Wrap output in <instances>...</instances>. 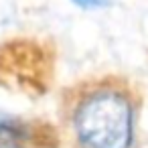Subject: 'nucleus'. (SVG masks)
Segmentation results:
<instances>
[{"label": "nucleus", "mask_w": 148, "mask_h": 148, "mask_svg": "<svg viewBox=\"0 0 148 148\" xmlns=\"http://www.w3.org/2000/svg\"><path fill=\"white\" fill-rule=\"evenodd\" d=\"M140 97L118 75L85 81L73 91L69 128L79 148H132Z\"/></svg>", "instance_id": "f257e3e1"}, {"label": "nucleus", "mask_w": 148, "mask_h": 148, "mask_svg": "<svg viewBox=\"0 0 148 148\" xmlns=\"http://www.w3.org/2000/svg\"><path fill=\"white\" fill-rule=\"evenodd\" d=\"M51 55L31 39L8 41L0 47V83L27 93H43L49 89Z\"/></svg>", "instance_id": "f03ea898"}, {"label": "nucleus", "mask_w": 148, "mask_h": 148, "mask_svg": "<svg viewBox=\"0 0 148 148\" xmlns=\"http://www.w3.org/2000/svg\"><path fill=\"white\" fill-rule=\"evenodd\" d=\"M27 138V126L0 112V148H18Z\"/></svg>", "instance_id": "7ed1b4c3"}, {"label": "nucleus", "mask_w": 148, "mask_h": 148, "mask_svg": "<svg viewBox=\"0 0 148 148\" xmlns=\"http://www.w3.org/2000/svg\"><path fill=\"white\" fill-rule=\"evenodd\" d=\"M71 2L81 6V8H101V6L108 4L106 0H71Z\"/></svg>", "instance_id": "20e7f679"}]
</instances>
